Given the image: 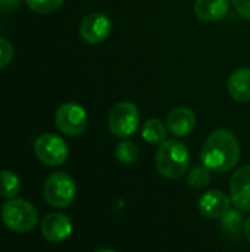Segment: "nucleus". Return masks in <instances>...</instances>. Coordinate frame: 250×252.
<instances>
[{
	"label": "nucleus",
	"mask_w": 250,
	"mask_h": 252,
	"mask_svg": "<svg viewBox=\"0 0 250 252\" xmlns=\"http://www.w3.org/2000/svg\"><path fill=\"white\" fill-rule=\"evenodd\" d=\"M27 6L35 13H52L62 7L65 0H25Z\"/></svg>",
	"instance_id": "aec40b11"
},
{
	"label": "nucleus",
	"mask_w": 250,
	"mask_h": 252,
	"mask_svg": "<svg viewBox=\"0 0 250 252\" xmlns=\"http://www.w3.org/2000/svg\"><path fill=\"white\" fill-rule=\"evenodd\" d=\"M243 235H245V238H246V239H248V241L250 242V217H249V219H246V220H245Z\"/></svg>",
	"instance_id": "b1692460"
},
{
	"label": "nucleus",
	"mask_w": 250,
	"mask_h": 252,
	"mask_svg": "<svg viewBox=\"0 0 250 252\" xmlns=\"http://www.w3.org/2000/svg\"><path fill=\"white\" fill-rule=\"evenodd\" d=\"M231 3L242 18L250 21V0H231Z\"/></svg>",
	"instance_id": "4be33fe9"
},
{
	"label": "nucleus",
	"mask_w": 250,
	"mask_h": 252,
	"mask_svg": "<svg viewBox=\"0 0 250 252\" xmlns=\"http://www.w3.org/2000/svg\"><path fill=\"white\" fill-rule=\"evenodd\" d=\"M40 230L47 242L60 244L72 235V223L62 213H50L43 219Z\"/></svg>",
	"instance_id": "9b49d317"
},
{
	"label": "nucleus",
	"mask_w": 250,
	"mask_h": 252,
	"mask_svg": "<svg viewBox=\"0 0 250 252\" xmlns=\"http://www.w3.org/2000/svg\"><path fill=\"white\" fill-rule=\"evenodd\" d=\"M75 193L77 185L74 179L63 171L50 174L43 185V196L46 202L55 208L69 207L75 199Z\"/></svg>",
	"instance_id": "39448f33"
},
{
	"label": "nucleus",
	"mask_w": 250,
	"mask_h": 252,
	"mask_svg": "<svg viewBox=\"0 0 250 252\" xmlns=\"http://www.w3.org/2000/svg\"><path fill=\"white\" fill-rule=\"evenodd\" d=\"M21 190V182L19 177L10 171V170H1L0 171V196L7 199L16 198V195Z\"/></svg>",
	"instance_id": "f3484780"
},
{
	"label": "nucleus",
	"mask_w": 250,
	"mask_h": 252,
	"mask_svg": "<svg viewBox=\"0 0 250 252\" xmlns=\"http://www.w3.org/2000/svg\"><path fill=\"white\" fill-rule=\"evenodd\" d=\"M34 154L41 164L47 167H57L68 159L69 148L60 136L44 133L35 139Z\"/></svg>",
	"instance_id": "423d86ee"
},
{
	"label": "nucleus",
	"mask_w": 250,
	"mask_h": 252,
	"mask_svg": "<svg viewBox=\"0 0 250 252\" xmlns=\"http://www.w3.org/2000/svg\"><path fill=\"white\" fill-rule=\"evenodd\" d=\"M87 111L75 102L62 103L55 112V124L57 130L69 137L80 136L87 128Z\"/></svg>",
	"instance_id": "0eeeda50"
},
{
	"label": "nucleus",
	"mask_w": 250,
	"mask_h": 252,
	"mask_svg": "<svg viewBox=\"0 0 250 252\" xmlns=\"http://www.w3.org/2000/svg\"><path fill=\"white\" fill-rule=\"evenodd\" d=\"M211 170L208 167H205L203 164L194 165L193 168H190L189 174H187V185L189 188L194 189V190H202L205 189L209 182H211Z\"/></svg>",
	"instance_id": "a211bd4d"
},
{
	"label": "nucleus",
	"mask_w": 250,
	"mask_h": 252,
	"mask_svg": "<svg viewBox=\"0 0 250 252\" xmlns=\"http://www.w3.org/2000/svg\"><path fill=\"white\" fill-rule=\"evenodd\" d=\"M190 162V151L187 145L178 139H167L162 145H159L155 154V167L158 173L168 180L183 177L189 171Z\"/></svg>",
	"instance_id": "f03ea898"
},
{
	"label": "nucleus",
	"mask_w": 250,
	"mask_h": 252,
	"mask_svg": "<svg viewBox=\"0 0 250 252\" xmlns=\"http://www.w3.org/2000/svg\"><path fill=\"white\" fill-rule=\"evenodd\" d=\"M19 0H0V13H10L16 9Z\"/></svg>",
	"instance_id": "5701e85b"
},
{
	"label": "nucleus",
	"mask_w": 250,
	"mask_h": 252,
	"mask_svg": "<svg viewBox=\"0 0 250 252\" xmlns=\"http://www.w3.org/2000/svg\"><path fill=\"white\" fill-rule=\"evenodd\" d=\"M231 198L220 189H212L205 192L197 202L199 213L208 220L222 219L231 210Z\"/></svg>",
	"instance_id": "9d476101"
},
{
	"label": "nucleus",
	"mask_w": 250,
	"mask_h": 252,
	"mask_svg": "<svg viewBox=\"0 0 250 252\" xmlns=\"http://www.w3.org/2000/svg\"><path fill=\"white\" fill-rule=\"evenodd\" d=\"M221 220V229L225 235L231 238H240L243 235L245 219L243 213L239 210H230Z\"/></svg>",
	"instance_id": "dca6fc26"
},
{
	"label": "nucleus",
	"mask_w": 250,
	"mask_h": 252,
	"mask_svg": "<svg viewBox=\"0 0 250 252\" xmlns=\"http://www.w3.org/2000/svg\"><path fill=\"white\" fill-rule=\"evenodd\" d=\"M93 252H116L115 250H111V248H99V250H96V251Z\"/></svg>",
	"instance_id": "393cba45"
},
{
	"label": "nucleus",
	"mask_w": 250,
	"mask_h": 252,
	"mask_svg": "<svg viewBox=\"0 0 250 252\" xmlns=\"http://www.w3.org/2000/svg\"><path fill=\"white\" fill-rule=\"evenodd\" d=\"M197 120L194 112L187 106L174 108L167 117V128L175 137H186L196 128Z\"/></svg>",
	"instance_id": "f8f14e48"
},
{
	"label": "nucleus",
	"mask_w": 250,
	"mask_h": 252,
	"mask_svg": "<svg viewBox=\"0 0 250 252\" xmlns=\"http://www.w3.org/2000/svg\"><path fill=\"white\" fill-rule=\"evenodd\" d=\"M13 46L7 38L0 37V71L4 69L13 59Z\"/></svg>",
	"instance_id": "412c9836"
},
{
	"label": "nucleus",
	"mask_w": 250,
	"mask_h": 252,
	"mask_svg": "<svg viewBox=\"0 0 250 252\" xmlns=\"http://www.w3.org/2000/svg\"><path fill=\"white\" fill-rule=\"evenodd\" d=\"M230 0H196L194 15L203 22H218L228 15Z\"/></svg>",
	"instance_id": "4468645a"
},
{
	"label": "nucleus",
	"mask_w": 250,
	"mask_h": 252,
	"mask_svg": "<svg viewBox=\"0 0 250 252\" xmlns=\"http://www.w3.org/2000/svg\"><path fill=\"white\" fill-rule=\"evenodd\" d=\"M80 37L87 44H100L112 32V21L105 12H91L85 15L78 28Z\"/></svg>",
	"instance_id": "6e6552de"
},
{
	"label": "nucleus",
	"mask_w": 250,
	"mask_h": 252,
	"mask_svg": "<svg viewBox=\"0 0 250 252\" xmlns=\"http://www.w3.org/2000/svg\"><path fill=\"white\" fill-rule=\"evenodd\" d=\"M140 126V111L133 102H118L108 115V128L118 139L131 137Z\"/></svg>",
	"instance_id": "20e7f679"
},
{
	"label": "nucleus",
	"mask_w": 250,
	"mask_h": 252,
	"mask_svg": "<svg viewBox=\"0 0 250 252\" xmlns=\"http://www.w3.org/2000/svg\"><path fill=\"white\" fill-rule=\"evenodd\" d=\"M230 198L236 210L250 213V165L239 167L230 179Z\"/></svg>",
	"instance_id": "1a4fd4ad"
},
{
	"label": "nucleus",
	"mask_w": 250,
	"mask_h": 252,
	"mask_svg": "<svg viewBox=\"0 0 250 252\" xmlns=\"http://www.w3.org/2000/svg\"><path fill=\"white\" fill-rule=\"evenodd\" d=\"M1 221L9 230L15 233H27L37 226L38 211L31 202L25 199H7L1 205Z\"/></svg>",
	"instance_id": "7ed1b4c3"
},
{
	"label": "nucleus",
	"mask_w": 250,
	"mask_h": 252,
	"mask_svg": "<svg viewBox=\"0 0 250 252\" xmlns=\"http://www.w3.org/2000/svg\"><path fill=\"white\" fill-rule=\"evenodd\" d=\"M240 154L242 149L237 136L230 128L220 127L206 137L200 151V159L212 173L225 174L236 168Z\"/></svg>",
	"instance_id": "f257e3e1"
},
{
	"label": "nucleus",
	"mask_w": 250,
	"mask_h": 252,
	"mask_svg": "<svg viewBox=\"0 0 250 252\" xmlns=\"http://www.w3.org/2000/svg\"><path fill=\"white\" fill-rule=\"evenodd\" d=\"M168 128L167 124H164L158 118H147L143 123L141 127V137L149 145H162L167 140Z\"/></svg>",
	"instance_id": "2eb2a0df"
},
{
	"label": "nucleus",
	"mask_w": 250,
	"mask_h": 252,
	"mask_svg": "<svg viewBox=\"0 0 250 252\" xmlns=\"http://www.w3.org/2000/svg\"><path fill=\"white\" fill-rule=\"evenodd\" d=\"M227 92L230 97L239 103L250 102V68L242 66L231 72L227 81Z\"/></svg>",
	"instance_id": "ddd939ff"
},
{
	"label": "nucleus",
	"mask_w": 250,
	"mask_h": 252,
	"mask_svg": "<svg viewBox=\"0 0 250 252\" xmlns=\"http://www.w3.org/2000/svg\"><path fill=\"white\" fill-rule=\"evenodd\" d=\"M139 146L128 139H124L115 148V158L121 164H134L139 158Z\"/></svg>",
	"instance_id": "6ab92c4d"
}]
</instances>
